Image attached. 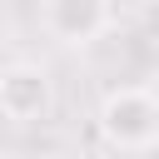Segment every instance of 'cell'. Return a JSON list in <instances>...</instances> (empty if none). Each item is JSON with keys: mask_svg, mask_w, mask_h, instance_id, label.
<instances>
[{"mask_svg": "<svg viewBox=\"0 0 159 159\" xmlns=\"http://www.w3.org/2000/svg\"><path fill=\"white\" fill-rule=\"evenodd\" d=\"M99 134L114 149H139L144 139L159 134V94L144 84H119L99 99Z\"/></svg>", "mask_w": 159, "mask_h": 159, "instance_id": "cell-1", "label": "cell"}, {"mask_svg": "<svg viewBox=\"0 0 159 159\" xmlns=\"http://www.w3.org/2000/svg\"><path fill=\"white\" fill-rule=\"evenodd\" d=\"M55 104V80L45 65H30V60H15L0 70V119L10 124H35L45 119Z\"/></svg>", "mask_w": 159, "mask_h": 159, "instance_id": "cell-2", "label": "cell"}, {"mask_svg": "<svg viewBox=\"0 0 159 159\" xmlns=\"http://www.w3.org/2000/svg\"><path fill=\"white\" fill-rule=\"evenodd\" d=\"M40 20L65 45H89L109 30V0H40Z\"/></svg>", "mask_w": 159, "mask_h": 159, "instance_id": "cell-3", "label": "cell"}, {"mask_svg": "<svg viewBox=\"0 0 159 159\" xmlns=\"http://www.w3.org/2000/svg\"><path fill=\"white\" fill-rule=\"evenodd\" d=\"M124 154H129V159H159V134H154V139H144L139 149H124Z\"/></svg>", "mask_w": 159, "mask_h": 159, "instance_id": "cell-4", "label": "cell"}, {"mask_svg": "<svg viewBox=\"0 0 159 159\" xmlns=\"http://www.w3.org/2000/svg\"><path fill=\"white\" fill-rule=\"evenodd\" d=\"M0 159H15V154H5V149H0Z\"/></svg>", "mask_w": 159, "mask_h": 159, "instance_id": "cell-5", "label": "cell"}]
</instances>
